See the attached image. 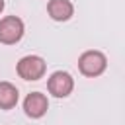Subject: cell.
<instances>
[{
	"mask_svg": "<svg viewBox=\"0 0 125 125\" xmlns=\"http://www.w3.org/2000/svg\"><path fill=\"white\" fill-rule=\"evenodd\" d=\"M107 68V59L102 51H84L80 57H78V70L88 76V78H94V76H100L104 70Z\"/></svg>",
	"mask_w": 125,
	"mask_h": 125,
	"instance_id": "obj_1",
	"label": "cell"
},
{
	"mask_svg": "<svg viewBox=\"0 0 125 125\" xmlns=\"http://www.w3.org/2000/svg\"><path fill=\"white\" fill-rule=\"evenodd\" d=\"M45 70H47V62H45L39 55H25V57H21V59L18 61V64H16L18 76L23 78V80H31V82L43 78Z\"/></svg>",
	"mask_w": 125,
	"mask_h": 125,
	"instance_id": "obj_2",
	"label": "cell"
},
{
	"mask_svg": "<svg viewBox=\"0 0 125 125\" xmlns=\"http://www.w3.org/2000/svg\"><path fill=\"white\" fill-rule=\"evenodd\" d=\"M25 25L18 16H6L0 20V43L14 45L23 37Z\"/></svg>",
	"mask_w": 125,
	"mask_h": 125,
	"instance_id": "obj_3",
	"label": "cell"
},
{
	"mask_svg": "<svg viewBox=\"0 0 125 125\" xmlns=\"http://www.w3.org/2000/svg\"><path fill=\"white\" fill-rule=\"evenodd\" d=\"M72 88H74V78L66 70H57L47 80V90L55 98H66V96H70Z\"/></svg>",
	"mask_w": 125,
	"mask_h": 125,
	"instance_id": "obj_4",
	"label": "cell"
},
{
	"mask_svg": "<svg viewBox=\"0 0 125 125\" xmlns=\"http://www.w3.org/2000/svg\"><path fill=\"white\" fill-rule=\"evenodd\" d=\"M47 109H49V100H47L45 94L31 92V94L25 96V100H23V111H25L27 117L39 119V117H43L47 113Z\"/></svg>",
	"mask_w": 125,
	"mask_h": 125,
	"instance_id": "obj_5",
	"label": "cell"
},
{
	"mask_svg": "<svg viewBox=\"0 0 125 125\" xmlns=\"http://www.w3.org/2000/svg\"><path fill=\"white\" fill-rule=\"evenodd\" d=\"M47 14L55 21H68L74 14V6L70 0H49L47 2Z\"/></svg>",
	"mask_w": 125,
	"mask_h": 125,
	"instance_id": "obj_6",
	"label": "cell"
},
{
	"mask_svg": "<svg viewBox=\"0 0 125 125\" xmlns=\"http://www.w3.org/2000/svg\"><path fill=\"white\" fill-rule=\"evenodd\" d=\"M18 98H20V92L12 82H0V109L16 107Z\"/></svg>",
	"mask_w": 125,
	"mask_h": 125,
	"instance_id": "obj_7",
	"label": "cell"
},
{
	"mask_svg": "<svg viewBox=\"0 0 125 125\" xmlns=\"http://www.w3.org/2000/svg\"><path fill=\"white\" fill-rule=\"evenodd\" d=\"M4 6H6V4H4V0H0V14H2V10H4Z\"/></svg>",
	"mask_w": 125,
	"mask_h": 125,
	"instance_id": "obj_8",
	"label": "cell"
}]
</instances>
